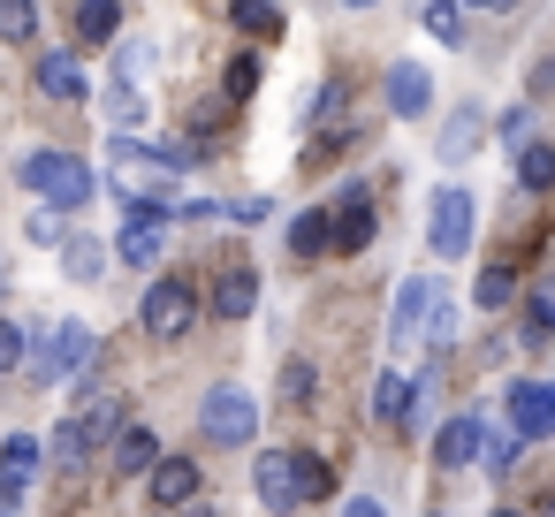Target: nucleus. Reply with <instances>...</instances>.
I'll return each instance as SVG.
<instances>
[{
    "label": "nucleus",
    "mask_w": 555,
    "mask_h": 517,
    "mask_svg": "<svg viewBox=\"0 0 555 517\" xmlns=\"http://www.w3.org/2000/svg\"><path fill=\"white\" fill-rule=\"evenodd\" d=\"M92 358H100L92 327H85V320H62V327L39 335V350H31V380H47V388H54V380H85Z\"/></svg>",
    "instance_id": "obj_1"
},
{
    "label": "nucleus",
    "mask_w": 555,
    "mask_h": 517,
    "mask_svg": "<svg viewBox=\"0 0 555 517\" xmlns=\"http://www.w3.org/2000/svg\"><path fill=\"white\" fill-rule=\"evenodd\" d=\"M24 191H39V198L62 206V214H77L100 183H92V168H85L77 153H31V160H24Z\"/></svg>",
    "instance_id": "obj_2"
},
{
    "label": "nucleus",
    "mask_w": 555,
    "mask_h": 517,
    "mask_svg": "<svg viewBox=\"0 0 555 517\" xmlns=\"http://www.w3.org/2000/svg\"><path fill=\"white\" fill-rule=\"evenodd\" d=\"M198 434H206V441H221V449H244V441L259 434V403H251V388L214 380V388H206V403H198Z\"/></svg>",
    "instance_id": "obj_3"
},
{
    "label": "nucleus",
    "mask_w": 555,
    "mask_h": 517,
    "mask_svg": "<svg viewBox=\"0 0 555 517\" xmlns=\"http://www.w3.org/2000/svg\"><path fill=\"white\" fill-rule=\"evenodd\" d=\"M191 320H198V289H191L183 274H168V282H153V289H145V335H153V342L191 335Z\"/></svg>",
    "instance_id": "obj_4"
},
{
    "label": "nucleus",
    "mask_w": 555,
    "mask_h": 517,
    "mask_svg": "<svg viewBox=\"0 0 555 517\" xmlns=\"http://www.w3.org/2000/svg\"><path fill=\"white\" fill-rule=\"evenodd\" d=\"M434 320H441V282L411 274V282L396 289V320H388V342H396V350H411L418 335H434Z\"/></svg>",
    "instance_id": "obj_5"
},
{
    "label": "nucleus",
    "mask_w": 555,
    "mask_h": 517,
    "mask_svg": "<svg viewBox=\"0 0 555 517\" xmlns=\"http://www.w3.org/2000/svg\"><path fill=\"white\" fill-rule=\"evenodd\" d=\"M434 251L441 259H464L472 251V191L464 183H441L434 191Z\"/></svg>",
    "instance_id": "obj_6"
},
{
    "label": "nucleus",
    "mask_w": 555,
    "mask_h": 517,
    "mask_svg": "<svg viewBox=\"0 0 555 517\" xmlns=\"http://www.w3.org/2000/svg\"><path fill=\"white\" fill-rule=\"evenodd\" d=\"M487 426H479V411H456V418H441V434H434V464L441 471H464V464H487Z\"/></svg>",
    "instance_id": "obj_7"
},
{
    "label": "nucleus",
    "mask_w": 555,
    "mask_h": 517,
    "mask_svg": "<svg viewBox=\"0 0 555 517\" xmlns=\"http://www.w3.org/2000/svg\"><path fill=\"white\" fill-rule=\"evenodd\" d=\"M251 494L267 509H305V487H297V449H259L251 464Z\"/></svg>",
    "instance_id": "obj_8"
},
{
    "label": "nucleus",
    "mask_w": 555,
    "mask_h": 517,
    "mask_svg": "<svg viewBox=\"0 0 555 517\" xmlns=\"http://www.w3.org/2000/svg\"><path fill=\"white\" fill-rule=\"evenodd\" d=\"M509 426L525 441H547L555 434V380H517L509 388Z\"/></svg>",
    "instance_id": "obj_9"
},
{
    "label": "nucleus",
    "mask_w": 555,
    "mask_h": 517,
    "mask_svg": "<svg viewBox=\"0 0 555 517\" xmlns=\"http://www.w3.org/2000/svg\"><path fill=\"white\" fill-rule=\"evenodd\" d=\"M434 107V77L418 69V62H403V69H388V115H403V122H418Z\"/></svg>",
    "instance_id": "obj_10"
},
{
    "label": "nucleus",
    "mask_w": 555,
    "mask_h": 517,
    "mask_svg": "<svg viewBox=\"0 0 555 517\" xmlns=\"http://www.w3.org/2000/svg\"><path fill=\"white\" fill-rule=\"evenodd\" d=\"M418 396H426V380H411V373H380V388H373V418H380V426H411Z\"/></svg>",
    "instance_id": "obj_11"
},
{
    "label": "nucleus",
    "mask_w": 555,
    "mask_h": 517,
    "mask_svg": "<svg viewBox=\"0 0 555 517\" xmlns=\"http://www.w3.org/2000/svg\"><path fill=\"white\" fill-rule=\"evenodd\" d=\"M198 487H206V479H198V464H191V456H160V464H153V494H160L168 509L198 502Z\"/></svg>",
    "instance_id": "obj_12"
},
{
    "label": "nucleus",
    "mask_w": 555,
    "mask_h": 517,
    "mask_svg": "<svg viewBox=\"0 0 555 517\" xmlns=\"http://www.w3.org/2000/svg\"><path fill=\"white\" fill-rule=\"evenodd\" d=\"M31 77H39V92H47V100H62V107H69V100H85V69H77V54H39V69H31Z\"/></svg>",
    "instance_id": "obj_13"
},
{
    "label": "nucleus",
    "mask_w": 555,
    "mask_h": 517,
    "mask_svg": "<svg viewBox=\"0 0 555 517\" xmlns=\"http://www.w3.org/2000/svg\"><path fill=\"white\" fill-rule=\"evenodd\" d=\"M289 251H297V259H327V251H335V214L305 206V214L289 221Z\"/></svg>",
    "instance_id": "obj_14"
},
{
    "label": "nucleus",
    "mask_w": 555,
    "mask_h": 517,
    "mask_svg": "<svg viewBox=\"0 0 555 517\" xmlns=\"http://www.w3.org/2000/svg\"><path fill=\"white\" fill-rule=\"evenodd\" d=\"M251 305H259V274H251V267H229V274L214 282V312H221V320H244Z\"/></svg>",
    "instance_id": "obj_15"
},
{
    "label": "nucleus",
    "mask_w": 555,
    "mask_h": 517,
    "mask_svg": "<svg viewBox=\"0 0 555 517\" xmlns=\"http://www.w3.org/2000/svg\"><path fill=\"white\" fill-rule=\"evenodd\" d=\"M122 31V0H77V39L85 47H115Z\"/></svg>",
    "instance_id": "obj_16"
},
{
    "label": "nucleus",
    "mask_w": 555,
    "mask_h": 517,
    "mask_svg": "<svg viewBox=\"0 0 555 517\" xmlns=\"http://www.w3.org/2000/svg\"><path fill=\"white\" fill-rule=\"evenodd\" d=\"M479 130H487V122H479V107H456V115H449V130L434 138V153H441V160L456 168V160H472V145H479Z\"/></svg>",
    "instance_id": "obj_17"
},
{
    "label": "nucleus",
    "mask_w": 555,
    "mask_h": 517,
    "mask_svg": "<svg viewBox=\"0 0 555 517\" xmlns=\"http://www.w3.org/2000/svg\"><path fill=\"white\" fill-rule=\"evenodd\" d=\"M92 441H100V426H92L85 411H77V418H62V426H54V464H62V471H69V464H85V456H92Z\"/></svg>",
    "instance_id": "obj_18"
},
{
    "label": "nucleus",
    "mask_w": 555,
    "mask_h": 517,
    "mask_svg": "<svg viewBox=\"0 0 555 517\" xmlns=\"http://www.w3.org/2000/svg\"><path fill=\"white\" fill-rule=\"evenodd\" d=\"M365 244H373V206L350 198V206L335 214V251H365Z\"/></svg>",
    "instance_id": "obj_19"
},
{
    "label": "nucleus",
    "mask_w": 555,
    "mask_h": 517,
    "mask_svg": "<svg viewBox=\"0 0 555 517\" xmlns=\"http://www.w3.org/2000/svg\"><path fill=\"white\" fill-rule=\"evenodd\" d=\"M62 267H69V282H100V274H107V244L69 236V244H62Z\"/></svg>",
    "instance_id": "obj_20"
},
{
    "label": "nucleus",
    "mask_w": 555,
    "mask_h": 517,
    "mask_svg": "<svg viewBox=\"0 0 555 517\" xmlns=\"http://www.w3.org/2000/svg\"><path fill=\"white\" fill-rule=\"evenodd\" d=\"M160 464V441L145 434V426H122V441H115V471H153Z\"/></svg>",
    "instance_id": "obj_21"
},
{
    "label": "nucleus",
    "mask_w": 555,
    "mask_h": 517,
    "mask_svg": "<svg viewBox=\"0 0 555 517\" xmlns=\"http://www.w3.org/2000/svg\"><path fill=\"white\" fill-rule=\"evenodd\" d=\"M0 39H9V47H31V39H39V0H0Z\"/></svg>",
    "instance_id": "obj_22"
},
{
    "label": "nucleus",
    "mask_w": 555,
    "mask_h": 517,
    "mask_svg": "<svg viewBox=\"0 0 555 517\" xmlns=\"http://www.w3.org/2000/svg\"><path fill=\"white\" fill-rule=\"evenodd\" d=\"M107 122H115V130H145V100H138V85H130V77H115V85H107Z\"/></svg>",
    "instance_id": "obj_23"
},
{
    "label": "nucleus",
    "mask_w": 555,
    "mask_h": 517,
    "mask_svg": "<svg viewBox=\"0 0 555 517\" xmlns=\"http://www.w3.org/2000/svg\"><path fill=\"white\" fill-rule=\"evenodd\" d=\"M547 335H555V274L525 297V342H547Z\"/></svg>",
    "instance_id": "obj_24"
},
{
    "label": "nucleus",
    "mask_w": 555,
    "mask_h": 517,
    "mask_svg": "<svg viewBox=\"0 0 555 517\" xmlns=\"http://www.w3.org/2000/svg\"><path fill=\"white\" fill-rule=\"evenodd\" d=\"M0 471L31 487V471H39V441H31V434H9V441H0Z\"/></svg>",
    "instance_id": "obj_25"
},
{
    "label": "nucleus",
    "mask_w": 555,
    "mask_h": 517,
    "mask_svg": "<svg viewBox=\"0 0 555 517\" xmlns=\"http://www.w3.org/2000/svg\"><path fill=\"white\" fill-rule=\"evenodd\" d=\"M229 16H236L244 31H259V39L282 31V9H274V0H229Z\"/></svg>",
    "instance_id": "obj_26"
},
{
    "label": "nucleus",
    "mask_w": 555,
    "mask_h": 517,
    "mask_svg": "<svg viewBox=\"0 0 555 517\" xmlns=\"http://www.w3.org/2000/svg\"><path fill=\"white\" fill-rule=\"evenodd\" d=\"M426 31H434L441 47H456V39H464V0H426Z\"/></svg>",
    "instance_id": "obj_27"
},
{
    "label": "nucleus",
    "mask_w": 555,
    "mask_h": 517,
    "mask_svg": "<svg viewBox=\"0 0 555 517\" xmlns=\"http://www.w3.org/2000/svg\"><path fill=\"white\" fill-rule=\"evenodd\" d=\"M259 69H267L259 54H236L229 77H221V100H251V92H259Z\"/></svg>",
    "instance_id": "obj_28"
},
{
    "label": "nucleus",
    "mask_w": 555,
    "mask_h": 517,
    "mask_svg": "<svg viewBox=\"0 0 555 517\" xmlns=\"http://www.w3.org/2000/svg\"><path fill=\"white\" fill-rule=\"evenodd\" d=\"M517 183H525V191H547V183H555V153H547V145H525V153H517Z\"/></svg>",
    "instance_id": "obj_29"
},
{
    "label": "nucleus",
    "mask_w": 555,
    "mask_h": 517,
    "mask_svg": "<svg viewBox=\"0 0 555 517\" xmlns=\"http://www.w3.org/2000/svg\"><path fill=\"white\" fill-rule=\"evenodd\" d=\"M509 297H517L509 267H487V274H479V289H472V305H479V312H494V305H509Z\"/></svg>",
    "instance_id": "obj_30"
},
{
    "label": "nucleus",
    "mask_w": 555,
    "mask_h": 517,
    "mask_svg": "<svg viewBox=\"0 0 555 517\" xmlns=\"http://www.w3.org/2000/svg\"><path fill=\"white\" fill-rule=\"evenodd\" d=\"M145 69H153V39H122V47H115V77H130V85H138Z\"/></svg>",
    "instance_id": "obj_31"
},
{
    "label": "nucleus",
    "mask_w": 555,
    "mask_h": 517,
    "mask_svg": "<svg viewBox=\"0 0 555 517\" xmlns=\"http://www.w3.org/2000/svg\"><path fill=\"white\" fill-rule=\"evenodd\" d=\"M312 388H320V373H312L305 358H289V365H282V403H312Z\"/></svg>",
    "instance_id": "obj_32"
},
{
    "label": "nucleus",
    "mask_w": 555,
    "mask_h": 517,
    "mask_svg": "<svg viewBox=\"0 0 555 517\" xmlns=\"http://www.w3.org/2000/svg\"><path fill=\"white\" fill-rule=\"evenodd\" d=\"M502 145H509V153L532 145V107H509V115H502Z\"/></svg>",
    "instance_id": "obj_33"
},
{
    "label": "nucleus",
    "mask_w": 555,
    "mask_h": 517,
    "mask_svg": "<svg viewBox=\"0 0 555 517\" xmlns=\"http://www.w3.org/2000/svg\"><path fill=\"white\" fill-rule=\"evenodd\" d=\"M517 449H525V434H517V426H509V434H494V441H487V471H509V464H517Z\"/></svg>",
    "instance_id": "obj_34"
},
{
    "label": "nucleus",
    "mask_w": 555,
    "mask_h": 517,
    "mask_svg": "<svg viewBox=\"0 0 555 517\" xmlns=\"http://www.w3.org/2000/svg\"><path fill=\"white\" fill-rule=\"evenodd\" d=\"M297 487H305V502H320L327 494V464L320 456H297Z\"/></svg>",
    "instance_id": "obj_35"
},
{
    "label": "nucleus",
    "mask_w": 555,
    "mask_h": 517,
    "mask_svg": "<svg viewBox=\"0 0 555 517\" xmlns=\"http://www.w3.org/2000/svg\"><path fill=\"white\" fill-rule=\"evenodd\" d=\"M16 358H24V335H16V320H0V373H16Z\"/></svg>",
    "instance_id": "obj_36"
},
{
    "label": "nucleus",
    "mask_w": 555,
    "mask_h": 517,
    "mask_svg": "<svg viewBox=\"0 0 555 517\" xmlns=\"http://www.w3.org/2000/svg\"><path fill=\"white\" fill-rule=\"evenodd\" d=\"M343 517H388V509H380V494H350V502H343Z\"/></svg>",
    "instance_id": "obj_37"
},
{
    "label": "nucleus",
    "mask_w": 555,
    "mask_h": 517,
    "mask_svg": "<svg viewBox=\"0 0 555 517\" xmlns=\"http://www.w3.org/2000/svg\"><path fill=\"white\" fill-rule=\"evenodd\" d=\"M464 9H487V16H509V9H517V0H464Z\"/></svg>",
    "instance_id": "obj_38"
},
{
    "label": "nucleus",
    "mask_w": 555,
    "mask_h": 517,
    "mask_svg": "<svg viewBox=\"0 0 555 517\" xmlns=\"http://www.w3.org/2000/svg\"><path fill=\"white\" fill-rule=\"evenodd\" d=\"M183 517H221V509H206V502H183Z\"/></svg>",
    "instance_id": "obj_39"
},
{
    "label": "nucleus",
    "mask_w": 555,
    "mask_h": 517,
    "mask_svg": "<svg viewBox=\"0 0 555 517\" xmlns=\"http://www.w3.org/2000/svg\"><path fill=\"white\" fill-rule=\"evenodd\" d=\"M350 9H373V0H350Z\"/></svg>",
    "instance_id": "obj_40"
},
{
    "label": "nucleus",
    "mask_w": 555,
    "mask_h": 517,
    "mask_svg": "<svg viewBox=\"0 0 555 517\" xmlns=\"http://www.w3.org/2000/svg\"><path fill=\"white\" fill-rule=\"evenodd\" d=\"M494 517H517V509H494Z\"/></svg>",
    "instance_id": "obj_41"
},
{
    "label": "nucleus",
    "mask_w": 555,
    "mask_h": 517,
    "mask_svg": "<svg viewBox=\"0 0 555 517\" xmlns=\"http://www.w3.org/2000/svg\"><path fill=\"white\" fill-rule=\"evenodd\" d=\"M434 517H441V509H434Z\"/></svg>",
    "instance_id": "obj_42"
}]
</instances>
